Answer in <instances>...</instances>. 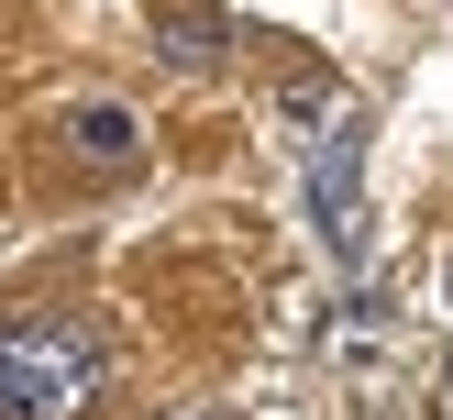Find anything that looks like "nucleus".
Here are the masks:
<instances>
[{
  "mask_svg": "<svg viewBox=\"0 0 453 420\" xmlns=\"http://www.w3.org/2000/svg\"><path fill=\"white\" fill-rule=\"evenodd\" d=\"M111 354L78 321H0V420H78Z\"/></svg>",
  "mask_w": 453,
  "mask_h": 420,
  "instance_id": "nucleus-1",
  "label": "nucleus"
},
{
  "mask_svg": "<svg viewBox=\"0 0 453 420\" xmlns=\"http://www.w3.org/2000/svg\"><path fill=\"white\" fill-rule=\"evenodd\" d=\"M155 56L188 66V78H211V66L233 56V22H221L211 0H166V11H155Z\"/></svg>",
  "mask_w": 453,
  "mask_h": 420,
  "instance_id": "nucleus-2",
  "label": "nucleus"
},
{
  "mask_svg": "<svg viewBox=\"0 0 453 420\" xmlns=\"http://www.w3.org/2000/svg\"><path fill=\"white\" fill-rule=\"evenodd\" d=\"M354 155H365V122L343 111V122H332V144L310 155V210H321L332 233H354Z\"/></svg>",
  "mask_w": 453,
  "mask_h": 420,
  "instance_id": "nucleus-3",
  "label": "nucleus"
},
{
  "mask_svg": "<svg viewBox=\"0 0 453 420\" xmlns=\"http://www.w3.org/2000/svg\"><path fill=\"white\" fill-rule=\"evenodd\" d=\"M78 144H88V155H133V111L88 100V111H78Z\"/></svg>",
  "mask_w": 453,
  "mask_h": 420,
  "instance_id": "nucleus-4",
  "label": "nucleus"
}]
</instances>
